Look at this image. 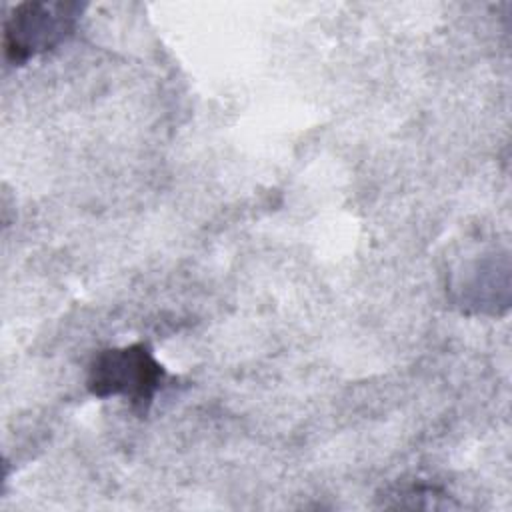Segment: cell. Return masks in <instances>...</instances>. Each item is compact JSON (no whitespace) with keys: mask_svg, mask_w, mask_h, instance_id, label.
Instances as JSON below:
<instances>
[{"mask_svg":"<svg viewBox=\"0 0 512 512\" xmlns=\"http://www.w3.org/2000/svg\"><path fill=\"white\" fill-rule=\"evenodd\" d=\"M448 494L436 486H424V484H412L404 486L396 492H392L388 498H394L396 502H390L388 506H410V508H444L442 498Z\"/></svg>","mask_w":512,"mask_h":512,"instance_id":"3","label":"cell"},{"mask_svg":"<svg viewBox=\"0 0 512 512\" xmlns=\"http://www.w3.org/2000/svg\"><path fill=\"white\" fill-rule=\"evenodd\" d=\"M78 2H22L4 22V58L20 66L66 42L82 14Z\"/></svg>","mask_w":512,"mask_h":512,"instance_id":"2","label":"cell"},{"mask_svg":"<svg viewBox=\"0 0 512 512\" xmlns=\"http://www.w3.org/2000/svg\"><path fill=\"white\" fill-rule=\"evenodd\" d=\"M166 378L168 374L154 358L152 348L138 342L100 350L88 366L86 386L98 398L124 396L134 410L146 414Z\"/></svg>","mask_w":512,"mask_h":512,"instance_id":"1","label":"cell"}]
</instances>
